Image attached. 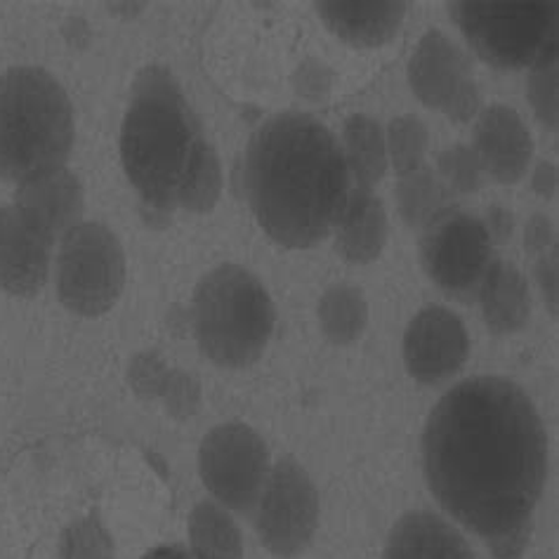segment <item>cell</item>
Here are the masks:
<instances>
[{
	"instance_id": "29",
	"label": "cell",
	"mask_w": 559,
	"mask_h": 559,
	"mask_svg": "<svg viewBox=\"0 0 559 559\" xmlns=\"http://www.w3.org/2000/svg\"><path fill=\"white\" fill-rule=\"evenodd\" d=\"M548 246H555L552 225L548 223V217L534 215L526 225V248L532 253H546Z\"/></svg>"
},
{
	"instance_id": "21",
	"label": "cell",
	"mask_w": 559,
	"mask_h": 559,
	"mask_svg": "<svg viewBox=\"0 0 559 559\" xmlns=\"http://www.w3.org/2000/svg\"><path fill=\"white\" fill-rule=\"evenodd\" d=\"M345 160L355 175L357 189L371 191L388 168V144L380 126L364 114L349 116L345 123Z\"/></svg>"
},
{
	"instance_id": "28",
	"label": "cell",
	"mask_w": 559,
	"mask_h": 559,
	"mask_svg": "<svg viewBox=\"0 0 559 559\" xmlns=\"http://www.w3.org/2000/svg\"><path fill=\"white\" fill-rule=\"evenodd\" d=\"M173 373L154 352H146L130 366V385L142 396H166Z\"/></svg>"
},
{
	"instance_id": "22",
	"label": "cell",
	"mask_w": 559,
	"mask_h": 559,
	"mask_svg": "<svg viewBox=\"0 0 559 559\" xmlns=\"http://www.w3.org/2000/svg\"><path fill=\"white\" fill-rule=\"evenodd\" d=\"M369 307L361 290L349 284L331 286L319 300V323L323 335L335 345H349L364 333Z\"/></svg>"
},
{
	"instance_id": "30",
	"label": "cell",
	"mask_w": 559,
	"mask_h": 559,
	"mask_svg": "<svg viewBox=\"0 0 559 559\" xmlns=\"http://www.w3.org/2000/svg\"><path fill=\"white\" fill-rule=\"evenodd\" d=\"M298 79H300L298 91L307 97H321V93H326L329 87V71L317 62L300 67Z\"/></svg>"
},
{
	"instance_id": "23",
	"label": "cell",
	"mask_w": 559,
	"mask_h": 559,
	"mask_svg": "<svg viewBox=\"0 0 559 559\" xmlns=\"http://www.w3.org/2000/svg\"><path fill=\"white\" fill-rule=\"evenodd\" d=\"M396 203L408 227L425 229L441 211L449 209V194L444 182H439L430 168L420 166L414 173L402 175L396 185Z\"/></svg>"
},
{
	"instance_id": "10",
	"label": "cell",
	"mask_w": 559,
	"mask_h": 559,
	"mask_svg": "<svg viewBox=\"0 0 559 559\" xmlns=\"http://www.w3.org/2000/svg\"><path fill=\"white\" fill-rule=\"evenodd\" d=\"M255 528L262 546L276 557H296L317 532L319 493L310 475L293 461H278L258 498Z\"/></svg>"
},
{
	"instance_id": "19",
	"label": "cell",
	"mask_w": 559,
	"mask_h": 559,
	"mask_svg": "<svg viewBox=\"0 0 559 559\" xmlns=\"http://www.w3.org/2000/svg\"><path fill=\"white\" fill-rule=\"evenodd\" d=\"M17 203L26 205L28 211H34L55 234H67L69 229L81 225V185L67 168L20 185Z\"/></svg>"
},
{
	"instance_id": "24",
	"label": "cell",
	"mask_w": 559,
	"mask_h": 559,
	"mask_svg": "<svg viewBox=\"0 0 559 559\" xmlns=\"http://www.w3.org/2000/svg\"><path fill=\"white\" fill-rule=\"evenodd\" d=\"M388 152L400 175L414 173L423 166L425 150H428V128L418 116H400L390 123L388 130Z\"/></svg>"
},
{
	"instance_id": "18",
	"label": "cell",
	"mask_w": 559,
	"mask_h": 559,
	"mask_svg": "<svg viewBox=\"0 0 559 559\" xmlns=\"http://www.w3.org/2000/svg\"><path fill=\"white\" fill-rule=\"evenodd\" d=\"M388 241L385 205L371 191L355 189L349 194L347 209L337 223V250L352 264L373 262Z\"/></svg>"
},
{
	"instance_id": "13",
	"label": "cell",
	"mask_w": 559,
	"mask_h": 559,
	"mask_svg": "<svg viewBox=\"0 0 559 559\" xmlns=\"http://www.w3.org/2000/svg\"><path fill=\"white\" fill-rule=\"evenodd\" d=\"M469 341L463 321L447 307H425L404 333V361L423 385H439L461 371Z\"/></svg>"
},
{
	"instance_id": "6",
	"label": "cell",
	"mask_w": 559,
	"mask_h": 559,
	"mask_svg": "<svg viewBox=\"0 0 559 559\" xmlns=\"http://www.w3.org/2000/svg\"><path fill=\"white\" fill-rule=\"evenodd\" d=\"M451 14L473 50L498 69L536 67L557 55V3L552 0H459Z\"/></svg>"
},
{
	"instance_id": "27",
	"label": "cell",
	"mask_w": 559,
	"mask_h": 559,
	"mask_svg": "<svg viewBox=\"0 0 559 559\" xmlns=\"http://www.w3.org/2000/svg\"><path fill=\"white\" fill-rule=\"evenodd\" d=\"M528 99L543 126L557 128V55L532 67L528 73Z\"/></svg>"
},
{
	"instance_id": "33",
	"label": "cell",
	"mask_w": 559,
	"mask_h": 559,
	"mask_svg": "<svg viewBox=\"0 0 559 559\" xmlns=\"http://www.w3.org/2000/svg\"><path fill=\"white\" fill-rule=\"evenodd\" d=\"M557 187V168L552 164H540L534 175V189L543 197H552Z\"/></svg>"
},
{
	"instance_id": "32",
	"label": "cell",
	"mask_w": 559,
	"mask_h": 559,
	"mask_svg": "<svg viewBox=\"0 0 559 559\" xmlns=\"http://www.w3.org/2000/svg\"><path fill=\"white\" fill-rule=\"evenodd\" d=\"M487 231H489V239L491 243H503L510 239L512 234V215L503 209H491L489 211V225H487Z\"/></svg>"
},
{
	"instance_id": "14",
	"label": "cell",
	"mask_w": 559,
	"mask_h": 559,
	"mask_svg": "<svg viewBox=\"0 0 559 559\" xmlns=\"http://www.w3.org/2000/svg\"><path fill=\"white\" fill-rule=\"evenodd\" d=\"M473 150L484 173H489L500 185H514L526 173L534 144L520 114L496 105L481 111Z\"/></svg>"
},
{
	"instance_id": "12",
	"label": "cell",
	"mask_w": 559,
	"mask_h": 559,
	"mask_svg": "<svg viewBox=\"0 0 559 559\" xmlns=\"http://www.w3.org/2000/svg\"><path fill=\"white\" fill-rule=\"evenodd\" d=\"M57 234L43 219L14 201L0 209V288L12 296H34L50 270Z\"/></svg>"
},
{
	"instance_id": "9",
	"label": "cell",
	"mask_w": 559,
	"mask_h": 559,
	"mask_svg": "<svg viewBox=\"0 0 559 559\" xmlns=\"http://www.w3.org/2000/svg\"><path fill=\"white\" fill-rule=\"evenodd\" d=\"M491 239L479 217L444 209L425 227L420 255L432 282L455 298L477 296L491 264Z\"/></svg>"
},
{
	"instance_id": "5",
	"label": "cell",
	"mask_w": 559,
	"mask_h": 559,
	"mask_svg": "<svg viewBox=\"0 0 559 559\" xmlns=\"http://www.w3.org/2000/svg\"><path fill=\"white\" fill-rule=\"evenodd\" d=\"M191 321L205 357L217 366L241 369L267 347L274 307L253 274L239 264H223L197 286Z\"/></svg>"
},
{
	"instance_id": "8",
	"label": "cell",
	"mask_w": 559,
	"mask_h": 559,
	"mask_svg": "<svg viewBox=\"0 0 559 559\" xmlns=\"http://www.w3.org/2000/svg\"><path fill=\"white\" fill-rule=\"evenodd\" d=\"M199 473L205 489L227 510L248 512L270 475V453L255 430L241 423H227L203 437Z\"/></svg>"
},
{
	"instance_id": "7",
	"label": "cell",
	"mask_w": 559,
	"mask_h": 559,
	"mask_svg": "<svg viewBox=\"0 0 559 559\" xmlns=\"http://www.w3.org/2000/svg\"><path fill=\"white\" fill-rule=\"evenodd\" d=\"M126 258L119 239L95 223L69 229L57 258V293L67 310L81 317L105 314L119 300Z\"/></svg>"
},
{
	"instance_id": "25",
	"label": "cell",
	"mask_w": 559,
	"mask_h": 559,
	"mask_svg": "<svg viewBox=\"0 0 559 559\" xmlns=\"http://www.w3.org/2000/svg\"><path fill=\"white\" fill-rule=\"evenodd\" d=\"M62 559H114V540L97 514L71 522L60 543Z\"/></svg>"
},
{
	"instance_id": "1",
	"label": "cell",
	"mask_w": 559,
	"mask_h": 559,
	"mask_svg": "<svg viewBox=\"0 0 559 559\" xmlns=\"http://www.w3.org/2000/svg\"><path fill=\"white\" fill-rule=\"evenodd\" d=\"M432 496L496 559H522L548 473V437L532 400L496 376L441 396L423 435Z\"/></svg>"
},
{
	"instance_id": "11",
	"label": "cell",
	"mask_w": 559,
	"mask_h": 559,
	"mask_svg": "<svg viewBox=\"0 0 559 559\" xmlns=\"http://www.w3.org/2000/svg\"><path fill=\"white\" fill-rule=\"evenodd\" d=\"M408 81L423 105L444 111L451 121L465 123L479 111L481 95L469 57L441 32L420 38L408 62Z\"/></svg>"
},
{
	"instance_id": "20",
	"label": "cell",
	"mask_w": 559,
	"mask_h": 559,
	"mask_svg": "<svg viewBox=\"0 0 559 559\" xmlns=\"http://www.w3.org/2000/svg\"><path fill=\"white\" fill-rule=\"evenodd\" d=\"M189 546L194 559H243V540L227 508L203 500L189 518Z\"/></svg>"
},
{
	"instance_id": "15",
	"label": "cell",
	"mask_w": 559,
	"mask_h": 559,
	"mask_svg": "<svg viewBox=\"0 0 559 559\" xmlns=\"http://www.w3.org/2000/svg\"><path fill=\"white\" fill-rule=\"evenodd\" d=\"M319 17L331 32L355 48H378L388 43L404 22L402 0H326Z\"/></svg>"
},
{
	"instance_id": "31",
	"label": "cell",
	"mask_w": 559,
	"mask_h": 559,
	"mask_svg": "<svg viewBox=\"0 0 559 559\" xmlns=\"http://www.w3.org/2000/svg\"><path fill=\"white\" fill-rule=\"evenodd\" d=\"M538 262V282L543 293H546V300H550V312H557V253L555 248L550 250V255L540 253Z\"/></svg>"
},
{
	"instance_id": "16",
	"label": "cell",
	"mask_w": 559,
	"mask_h": 559,
	"mask_svg": "<svg viewBox=\"0 0 559 559\" xmlns=\"http://www.w3.org/2000/svg\"><path fill=\"white\" fill-rule=\"evenodd\" d=\"M382 559H475V555L449 522L418 510L394 524Z\"/></svg>"
},
{
	"instance_id": "17",
	"label": "cell",
	"mask_w": 559,
	"mask_h": 559,
	"mask_svg": "<svg viewBox=\"0 0 559 559\" xmlns=\"http://www.w3.org/2000/svg\"><path fill=\"white\" fill-rule=\"evenodd\" d=\"M481 317L496 335L518 333L532 314V296L522 272L506 260H491L477 288Z\"/></svg>"
},
{
	"instance_id": "2",
	"label": "cell",
	"mask_w": 559,
	"mask_h": 559,
	"mask_svg": "<svg viewBox=\"0 0 559 559\" xmlns=\"http://www.w3.org/2000/svg\"><path fill=\"white\" fill-rule=\"evenodd\" d=\"M243 191L276 243L314 246L341 223L352 194L343 146L312 116L278 114L248 142Z\"/></svg>"
},
{
	"instance_id": "4",
	"label": "cell",
	"mask_w": 559,
	"mask_h": 559,
	"mask_svg": "<svg viewBox=\"0 0 559 559\" xmlns=\"http://www.w3.org/2000/svg\"><path fill=\"white\" fill-rule=\"evenodd\" d=\"M73 111L62 85L36 67L0 76V178L24 185L64 168Z\"/></svg>"
},
{
	"instance_id": "26",
	"label": "cell",
	"mask_w": 559,
	"mask_h": 559,
	"mask_svg": "<svg viewBox=\"0 0 559 559\" xmlns=\"http://www.w3.org/2000/svg\"><path fill=\"white\" fill-rule=\"evenodd\" d=\"M439 173L451 191H459V194H473L481 185V166L475 150L469 146H453L444 154H439Z\"/></svg>"
},
{
	"instance_id": "3",
	"label": "cell",
	"mask_w": 559,
	"mask_h": 559,
	"mask_svg": "<svg viewBox=\"0 0 559 559\" xmlns=\"http://www.w3.org/2000/svg\"><path fill=\"white\" fill-rule=\"evenodd\" d=\"M121 158L146 209L211 211L223 187L219 160L166 69H144L132 85L121 130Z\"/></svg>"
},
{
	"instance_id": "34",
	"label": "cell",
	"mask_w": 559,
	"mask_h": 559,
	"mask_svg": "<svg viewBox=\"0 0 559 559\" xmlns=\"http://www.w3.org/2000/svg\"><path fill=\"white\" fill-rule=\"evenodd\" d=\"M144 559H194V557L180 546H160V548H154L152 552H146Z\"/></svg>"
}]
</instances>
